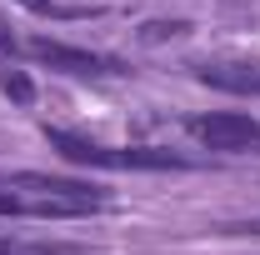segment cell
Listing matches in <instances>:
<instances>
[{
	"mask_svg": "<svg viewBox=\"0 0 260 255\" xmlns=\"http://www.w3.org/2000/svg\"><path fill=\"white\" fill-rule=\"evenodd\" d=\"M45 145L70 165H85V170H195L190 155L180 150H160V145H105L90 140L80 130H60L45 125Z\"/></svg>",
	"mask_w": 260,
	"mask_h": 255,
	"instance_id": "obj_1",
	"label": "cell"
},
{
	"mask_svg": "<svg viewBox=\"0 0 260 255\" xmlns=\"http://www.w3.org/2000/svg\"><path fill=\"white\" fill-rule=\"evenodd\" d=\"M30 60H40L45 70H60V75H75V80H100V75H130V65L120 55H105V50H90V45H70V40H50V35H30L20 45Z\"/></svg>",
	"mask_w": 260,
	"mask_h": 255,
	"instance_id": "obj_2",
	"label": "cell"
},
{
	"mask_svg": "<svg viewBox=\"0 0 260 255\" xmlns=\"http://www.w3.org/2000/svg\"><path fill=\"white\" fill-rule=\"evenodd\" d=\"M185 130H190V140H200L205 150H225V155L255 150V155H260V120H255V115H240V110H210V115H190Z\"/></svg>",
	"mask_w": 260,
	"mask_h": 255,
	"instance_id": "obj_3",
	"label": "cell"
},
{
	"mask_svg": "<svg viewBox=\"0 0 260 255\" xmlns=\"http://www.w3.org/2000/svg\"><path fill=\"white\" fill-rule=\"evenodd\" d=\"M195 80L225 95H260V60H200L190 65Z\"/></svg>",
	"mask_w": 260,
	"mask_h": 255,
	"instance_id": "obj_4",
	"label": "cell"
},
{
	"mask_svg": "<svg viewBox=\"0 0 260 255\" xmlns=\"http://www.w3.org/2000/svg\"><path fill=\"white\" fill-rule=\"evenodd\" d=\"M0 255H85V245H70V240H20V235H0Z\"/></svg>",
	"mask_w": 260,
	"mask_h": 255,
	"instance_id": "obj_5",
	"label": "cell"
},
{
	"mask_svg": "<svg viewBox=\"0 0 260 255\" xmlns=\"http://www.w3.org/2000/svg\"><path fill=\"white\" fill-rule=\"evenodd\" d=\"M25 5L30 15H50V20H90V15H105L100 5H70V0H15Z\"/></svg>",
	"mask_w": 260,
	"mask_h": 255,
	"instance_id": "obj_6",
	"label": "cell"
},
{
	"mask_svg": "<svg viewBox=\"0 0 260 255\" xmlns=\"http://www.w3.org/2000/svg\"><path fill=\"white\" fill-rule=\"evenodd\" d=\"M0 95H10L15 105H35V80L15 65H0Z\"/></svg>",
	"mask_w": 260,
	"mask_h": 255,
	"instance_id": "obj_7",
	"label": "cell"
},
{
	"mask_svg": "<svg viewBox=\"0 0 260 255\" xmlns=\"http://www.w3.org/2000/svg\"><path fill=\"white\" fill-rule=\"evenodd\" d=\"M180 35H190V20H145L135 40L140 45H165V40H180Z\"/></svg>",
	"mask_w": 260,
	"mask_h": 255,
	"instance_id": "obj_8",
	"label": "cell"
},
{
	"mask_svg": "<svg viewBox=\"0 0 260 255\" xmlns=\"http://www.w3.org/2000/svg\"><path fill=\"white\" fill-rule=\"evenodd\" d=\"M0 185H5V175H0Z\"/></svg>",
	"mask_w": 260,
	"mask_h": 255,
	"instance_id": "obj_9",
	"label": "cell"
}]
</instances>
